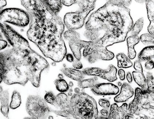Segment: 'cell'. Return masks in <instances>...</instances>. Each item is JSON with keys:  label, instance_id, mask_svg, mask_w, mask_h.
Returning <instances> with one entry per match:
<instances>
[{"label": "cell", "instance_id": "6da1fadb", "mask_svg": "<svg viewBox=\"0 0 154 119\" xmlns=\"http://www.w3.org/2000/svg\"><path fill=\"white\" fill-rule=\"evenodd\" d=\"M30 17L28 38L36 45L46 57L55 62L62 61L66 49L62 35L64 25L61 18L42 0H21Z\"/></svg>", "mask_w": 154, "mask_h": 119}, {"label": "cell", "instance_id": "7a4b0ae2", "mask_svg": "<svg viewBox=\"0 0 154 119\" xmlns=\"http://www.w3.org/2000/svg\"><path fill=\"white\" fill-rule=\"evenodd\" d=\"M133 24L126 6L108 1L91 14L85 24L84 36L96 46L107 48L124 42Z\"/></svg>", "mask_w": 154, "mask_h": 119}, {"label": "cell", "instance_id": "3957f363", "mask_svg": "<svg viewBox=\"0 0 154 119\" xmlns=\"http://www.w3.org/2000/svg\"><path fill=\"white\" fill-rule=\"evenodd\" d=\"M0 60L4 71L3 81L8 85L25 86L29 80L38 87L41 73L49 66L44 57L33 50L23 52L12 48L0 53Z\"/></svg>", "mask_w": 154, "mask_h": 119}, {"label": "cell", "instance_id": "277c9868", "mask_svg": "<svg viewBox=\"0 0 154 119\" xmlns=\"http://www.w3.org/2000/svg\"><path fill=\"white\" fill-rule=\"evenodd\" d=\"M74 118L97 119V103L91 97L84 92L75 93L70 99Z\"/></svg>", "mask_w": 154, "mask_h": 119}, {"label": "cell", "instance_id": "5b68a950", "mask_svg": "<svg viewBox=\"0 0 154 119\" xmlns=\"http://www.w3.org/2000/svg\"><path fill=\"white\" fill-rule=\"evenodd\" d=\"M30 22L29 14L20 9H6L0 12V24L9 23L23 28L28 25Z\"/></svg>", "mask_w": 154, "mask_h": 119}, {"label": "cell", "instance_id": "8992f818", "mask_svg": "<svg viewBox=\"0 0 154 119\" xmlns=\"http://www.w3.org/2000/svg\"><path fill=\"white\" fill-rule=\"evenodd\" d=\"M51 109L44 98L38 95H30L26 103V110L33 119H45Z\"/></svg>", "mask_w": 154, "mask_h": 119}, {"label": "cell", "instance_id": "52a82bcc", "mask_svg": "<svg viewBox=\"0 0 154 119\" xmlns=\"http://www.w3.org/2000/svg\"><path fill=\"white\" fill-rule=\"evenodd\" d=\"M0 28L13 49L23 52L32 50L28 41L7 24H0Z\"/></svg>", "mask_w": 154, "mask_h": 119}, {"label": "cell", "instance_id": "ba28073f", "mask_svg": "<svg viewBox=\"0 0 154 119\" xmlns=\"http://www.w3.org/2000/svg\"><path fill=\"white\" fill-rule=\"evenodd\" d=\"M83 48L84 57L90 63H94L98 60H111L114 57L113 53L108 51L107 48L96 46L91 41H85Z\"/></svg>", "mask_w": 154, "mask_h": 119}, {"label": "cell", "instance_id": "9c48e42d", "mask_svg": "<svg viewBox=\"0 0 154 119\" xmlns=\"http://www.w3.org/2000/svg\"><path fill=\"white\" fill-rule=\"evenodd\" d=\"M92 10L86 8L80 11L68 13L65 15L64 19L65 25L68 30H75L82 27L85 19Z\"/></svg>", "mask_w": 154, "mask_h": 119}, {"label": "cell", "instance_id": "30bf717a", "mask_svg": "<svg viewBox=\"0 0 154 119\" xmlns=\"http://www.w3.org/2000/svg\"><path fill=\"white\" fill-rule=\"evenodd\" d=\"M137 103L136 111L142 110H154V93L142 91L137 88L135 90V97ZM135 111V112H136Z\"/></svg>", "mask_w": 154, "mask_h": 119}, {"label": "cell", "instance_id": "8fae6325", "mask_svg": "<svg viewBox=\"0 0 154 119\" xmlns=\"http://www.w3.org/2000/svg\"><path fill=\"white\" fill-rule=\"evenodd\" d=\"M65 38L69 42V46L75 58L80 60L81 50L84 47L85 41L81 40L78 33L73 30H68L64 34Z\"/></svg>", "mask_w": 154, "mask_h": 119}, {"label": "cell", "instance_id": "7c38bea8", "mask_svg": "<svg viewBox=\"0 0 154 119\" xmlns=\"http://www.w3.org/2000/svg\"><path fill=\"white\" fill-rule=\"evenodd\" d=\"M85 75L100 77L110 82L117 80V68L112 65H110L108 68L103 70L99 68H90L84 69L82 71Z\"/></svg>", "mask_w": 154, "mask_h": 119}, {"label": "cell", "instance_id": "4fadbf2b", "mask_svg": "<svg viewBox=\"0 0 154 119\" xmlns=\"http://www.w3.org/2000/svg\"><path fill=\"white\" fill-rule=\"evenodd\" d=\"M108 1H114L121 3L125 6L130 4L131 0H108ZM96 0H63V4L65 6H70L74 4H77L81 9L88 8L93 10L95 7Z\"/></svg>", "mask_w": 154, "mask_h": 119}, {"label": "cell", "instance_id": "5bb4252c", "mask_svg": "<svg viewBox=\"0 0 154 119\" xmlns=\"http://www.w3.org/2000/svg\"><path fill=\"white\" fill-rule=\"evenodd\" d=\"M94 94L98 96L112 95L119 92L117 86L111 83L96 84L91 89Z\"/></svg>", "mask_w": 154, "mask_h": 119}, {"label": "cell", "instance_id": "9a60e30c", "mask_svg": "<svg viewBox=\"0 0 154 119\" xmlns=\"http://www.w3.org/2000/svg\"><path fill=\"white\" fill-rule=\"evenodd\" d=\"M56 97L57 107H60L62 111L68 112L73 115L71 101L67 95L64 93H61L58 94Z\"/></svg>", "mask_w": 154, "mask_h": 119}, {"label": "cell", "instance_id": "2e32d148", "mask_svg": "<svg viewBox=\"0 0 154 119\" xmlns=\"http://www.w3.org/2000/svg\"><path fill=\"white\" fill-rule=\"evenodd\" d=\"M133 88L127 83H124L122 86L120 94L114 97L117 103H123L130 98L134 94Z\"/></svg>", "mask_w": 154, "mask_h": 119}, {"label": "cell", "instance_id": "e0dca14e", "mask_svg": "<svg viewBox=\"0 0 154 119\" xmlns=\"http://www.w3.org/2000/svg\"><path fill=\"white\" fill-rule=\"evenodd\" d=\"M61 71L66 77L78 82L82 80L85 76L82 71L65 67L61 68Z\"/></svg>", "mask_w": 154, "mask_h": 119}, {"label": "cell", "instance_id": "ac0fdd59", "mask_svg": "<svg viewBox=\"0 0 154 119\" xmlns=\"http://www.w3.org/2000/svg\"><path fill=\"white\" fill-rule=\"evenodd\" d=\"M148 17L150 23L148 27V31L150 34L154 35V0H146Z\"/></svg>", "mask_w": 154, "mask_h": 119}, {"label": "cell", "instance_id": "d6986e66", "mask_svg": "<svg viewBox=\"0 0 154 119\" xmlns=\"http://www.w3.org/2000/svg\"><path fill=\"white\" fill-rule=\"evenodd\" d=\"M9 93L8 90H3L0 93V101L1 103V111L3 115L8 117L9 112Z\"/></svg>", "mask_w": 154, "mask_h": 119}, {"label": "cell", "instance_id": "ffe728a7", "mask_svg": "<svg viewBox=\"0 0 154 119\" xmlns=\"http://www.w3.org/2000/svg\"><path fill=\"white\" fill-rule=\"evenodd\" d=\"M140 41L138 35L131 36L127 39L128 47V55L129 58L133 60L136 56V52L134 49V46Z\"/></svg>", "mask_w": 154, "mask_h": 119}, {"label": "cell", "instance_id": "44dd1931", "mask_svg": "<svg viewBox=\"0 0 154 119\" xmlns=\"http://www.w3.org/2000/svg\"><path fill=\"white\" fill-rule=\"evenodd\" d=\"M154 58V46L150 45L145 47L139 54L138 59L140 61L153 60Z\"/></svg>", "mask_w": 154, "mask_h": 119}, {"label": "cell", "instance_id": "7402d4cb", "mask_svg": "<svg viewBox=\"0 0 154 119\" xmlns=\"http://www.w3.org/2000/svg\"><path fill=\"white\" fill-rule=\"evenodd\" d=\"M46 5L56 14L62 9L63 0H42Z\"/></svg>", "mask_w": 154, "mask_h": 119}, {"label": "cell", "instance_id": "603a6c76", "mask_svg": "<svg viewBox=\"0 0 154 119\" xmlns=\"http://www.w3.org/2000/svg\"><path fill=\"white\" fill-rule=\"evenodd\" d=\"M134 80L137 84L141 87L142 91H146L147 89L146 80L143 72L134 71L132 72Z\"/></svg>", "mask_w": 154, "mask_h": 119}, {"label": "cell", "instance_id": "cb8c5ba5", "mask_svg": "<svg viewBox=\"0 0 154 119\" xmlns=\"http://www.w3.org/2000/svg\"><path fill=\"white\" fill-rule=\"evenodd\" d=\"M118 66L119 68H129L132 66V63L124 54L121 53L116 55Z\"/></svg>", "mask_w": 154, "mask_h": 119}, {"label": "cell", "instance_id": "d4e9b609", "mask_svg": "<svg viewBox=\"0 0 154 119\" xmlns=\"http://www.w3.org/2000/svg\"><path fill=\"white\" fill-rule=\"evenodd\" d=\"M21 103V97L20 94L18 91L14 90L12 93L10 107L12 109H16L20 106Z\"/></svg>", "mask_w": 154, "mask_h": 119}, {"label": "cell", "instance_id": "484cf974", "mask_svg": "<svg viewBox=\"0 0 154 119\" xmlns=\"http://www.w3.org/2000/svg\"><path fill=\"white\" fill-rule=\"evenodd\" d=\"M108 119H122L121 112L117 103H113L111 106Z\"/></svg>", "mask_w": 154, "mask_h": 119}, {"label": "cell", "instance_id": "4316f807", "mask_svg": "<svg viewBox=\"0 0 154 119\" xmlns=\"http://www.w3.org/2000/svg\"><path fill=\"white\" fill-rule=\"evenodd\" d=\"M97 81H98V78L97 77H94L92 78L88 79L78 81V86L80 88L83 89L87 88H91L97 84Z\"/></svg>", "mask_w": 154, "mask_h": 119}, {"label": "cell", "instance_id": "83f0119b", "mask_svg": "<svg viewBox=\"0 0 154 119\" xmlns=\"http://www.w3.org/2000/svg\"><path fill=\"white\" fill-rule=\"evenodd\" d=\"M54 84L57 90L61 93L67 92L69 90V86L63 79L56 80L54 81Z\"/></svg>", "mask_w": 154, "mask_h": 119}, {"label": "cell", "instance_id": "f1b7e54d", "mask_svg": "<svg viewBox=\"0 0 154 119\" xmlns=\"http://www.w3.org/2000/svg\"><path fill=\"white\" fill-rule=\"evenodd\" d=\"M144 25V20L140 18L137 20L134 25L132 26L129 33L131 36L138 35L142 30Z\"/></svg>", "mask_w": 154, "mask_h": 119}, {"label": "cell", "instance_id": "f546056e", "mask_svg": "<svg viewBox=\"0 0 154 119\" xmlns=\"http://www.w3.org/2000/svg\"><path fill=\"white\" fill-rule=\"evenodd\" d=\"M140 41L145 45L147 46L153 45L154 44V35L150 33H145L142 34L140 37Z\"/></svg>", "mask_w": 154, "mask_h": 119}, {"label": "cell", "instance_id": "4dcf8cb0", "mask_svg": "<svg viewBox=\"0 0 154 119\" xmlns=\"http://www.w3.org/2000/svg\"><path fill=\"white\" fill-rule=\"evenodd\" d=\"M146 76V80L147 86V91L150 93H154V77L153 75L151 72H148Z\"/></svg>", "mask_w": 154, "mask_h": 119}, {"label": "cell", "instance_id": "1f68e13d", "mask_svg": "<svg viewBox=\"0 0 154 119\" xmlns=\"http://www.w3.org/2000/svg\"><path fill=\"white\" fill-rule=\"evenodd\" d=\"M44 99L47 103L57 107L56 96L52 91H49L46 93L44 97Z\"/></svg>", "mask_w": 154, "mask_h": 119}, {"label": "cell", "instance_id": "d6a6232c", "mask_svg": "<svg viewBox=\"0 0 154 119\" xmlns=\"http://www.w3.org/2000/svg\"><path fill=\"white\" fill-rule=\"evenodd\" d=\"M51 112L54 113L57 115L60 116H64V117H67V118H74L73 115L66 111H62V110H54L51 109Z\"/></svg>", "mask_w": 154, "mask_h": 119}, {"label": "cell", "instance_id": "836d02e7", "mask_svg": "<svg viewBox=\"0 0 154 119\" xmlns=\"http://www.w3.org/2000/svg\"><path fill=\"white\" fill-rule=\"evenodd\" d=\"M99 103L100 105L103 108V109H106V110H109L110 106L109 101L105 98L100 99L99 101Z\"/></svg>", "mask_w": 154, "mask_h": 119}, {"label": "cell", "instance_id": "e575fe53", "mask_svg": "<svg viewBox=\"0 0 154 119\" xmlns=\"http://www.w3.org/2000/svg\"><path fill=\"white\" fill-rule=\"evenodd\" d=\"M8 45V41L4 39L1 33H0V51L4 50Z\"/></svg>", "mask_w": 154, "mask_h": 119}, {"label": "cell", "instance_id": "d590c367", "mask_svg": "<svg viewBox=\"0 0 154 119\" xmlns=\"http://www.w3.org/2000/svg\"><path fill=\"white\" fill-rule=\"evenodd\" d=\"M134 68L136 71L143 72V68L141 66V61L139 60H137L134 62Z\"/></svg>", "mask_w": 154, "mask_h": 119}, {"label": "cell", "instance_id": "8d00e7d4", "mask_svg": "<svg viewBox=\"0 0 154 119\" xmlns=\"http://www.w3.org/2000/svg\"><path fill=\"white\" fill-rule=\"evenodd\" d=\"M73 67L76 69H80L83 68L82 64V62L80 61L79 60H74L73 62Z\"/></svg>", "mask_w": 154, "mask_h": 119}, {"label": "cell", "instance_id": "74e56055", "mask_svg": "<svg viewBox=\"0 0 154 119\" xmlns=\"http://www.w3.org/2000/svg\"><path fill=\"white\" fill-rule=\"evenodd\" d=\"M145 68L147 70H151L154 68V62L153 60H149L147 61V62L145 64Z\"/></svg>", "mask_w": 154, "mask_h": 119}, {"label": "cell", "instance_id": "f35d334b", "mask_svg": "<svg viewBox=\"0 0 154 119\" xmlns=\"http://www.w3.org/2000/svg\"><path fill=\"white\" fill-rule=\"evenodd\" d=\"M3 67L2 62L0 60V83L3 81Z\"/></svg>", "mask_w": 154, "mask_h": 119}, {"label": "cell", "instance_id": "ab89813d", "mask_svg": "<svg viewBox=\"0 0 154 119\" xmlns=\"http://www.w3.org/2000/svg\"><path fill=\"white\" fill-rule=\"evenodd\" d=\"M118 75H119L120 79L121 80H124L125 78V72L123 70H119V71H118Z\"/></svg>", "mask_w": 154, "mask_h": 119}, {"label": "cell", "instance_id": "60d3db41", "mask_svg": "<svg viewBox=\"0 0 154 119\" xmlns=\"http://www.w3.org/2000/svg\"><path fill=\"white\" fill-rule=\"evenodd\" d=\"M100 114L102 116H104V117H106L108 119V116L109 114V111L108 110H106V109H102L100 111Z\"/></svg>", "mask_w": 154, "mask_h": 119}, {"label": "cell", "instance_id": "b9f144b4", "mask_svg": "<svg viewBox=\"0 0 154 119\" xmlns=\"http://www.w3.org/2000/svg\"><path fill=\"white\" fill-rule=\"evenodd\" d=\"M65 57H66V59L67 61L69 62H73L74 60L73 56L71 54H66Z\"/></svg>", "mask_w": 154, "mask_h": 119}, {"label": "cell", "instance_id": "7bdbcfd3", "mask_svg": "<svg viewBox=\"0 0 154 119\" xmlns=\"http://www.w3.org/2000/svg\"><path fill=\"white\" fill-rule=\"evenodd\" d=\"M6 0H0V12L3 9V8L6 6Z\"/></svg>", "mask_w": 154, "mask_h": 119}, {"label": "cell", "instance_id": "ee69618b", "mask_svg": "<svg viewBox=\"0 0 154 119\" xmlns=\"http://www.w3.org/2000/svg\"><path fill=\"white\" fill-rule=\"evenodd\" d=\"M127 79L128 80V82L129 83H131L132 81V77L131 76V73L130 72H128L127 74Z\"/></svg>", "mask_w": 154, "mask_h": 119}, {"label": "cell", "instance_id": "f6af8a7d", "mask_svg": "<svg viewBox=\"0 0 154 119\" xmlns=\"http://www.w3.org/2000/svg\"><path fill=\"white\" fill-rule=\"evenodd\" d=\"M136 1L138 3H142L145 2L146 0H136Z\"/></svg>", "mask_w": 154, "mask_h": 119}, {"label": "cell", "instance_id": "bcb514c9", "mask_svg": "<svg viewBox=\"0 0 154 119\" xmlns=\"http://www.w3.org/2000/svg\"><path fill=\"white\" fill-rule=\"evenodd\" d=\"M75 93H79V92H80V89L78 88H76L75 89Z\"/></svg>", "mask_w": 154, "mask_h": 119}, {"label": "cell", "instance_id": "7dc6e473", "mask_svg": "<svg viewBox=\"0 0 154 119\" xmlns=\"http://www.w3.org/2000/svg\"><path fill=\"white\" fill-rule=\"evenodd\" d=\"M70 87H72L73 86V83L72 81H70V83H69V85H68Z\"/></svg>", "mask_w": 154, "mask_h": 119}, {"label": "cell", "instance_id": "c3c4849f", "mask_svg": "<svg viewBox=\"0 0 154 119\" xmlns=\"http://www.w3.org/2000/svg\"><path fill=\"white\" fill-rule=\"evenodd\" d=\"M58 77L59 78V79H63V75H62V74H59V75H58Z\"/></svg>", "mask_w": 154, "mask_h": 119}, {"label": "cell", "instance_id": "681fc988", "mask_svg": "<svg viewBox=\"0 0 154 119\" xmlns=\"http://www.w3.org/2000/svg\"><path fill=\"white\" fill-rule=\"evenodd\" d=\"M3 90V88H2V87L1 86H0V93H1V92H2Z\"/></svg>", "mask_w": 154, "mask_h": 119}, {"label": "cell", "instance_id": "f907efd6", "mask_svg": "<svg viewBox=\"0 0 154 119\" xmlns=\"http://www.w3.org/2000/svg\"><path fill=\"white\" fill-rule=\"evenodd\" d=\"M119 86H122V83H121V82H119Z\"/></svg>", "mask_w": 154, "mask_h": 119}]
</instances>
